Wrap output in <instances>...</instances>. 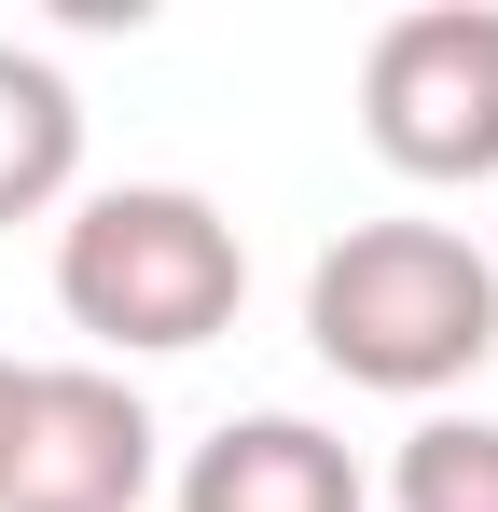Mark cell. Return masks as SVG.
Masks as SVG:
<instances>
[{
	"label": "cell",
	"instance_id": "obj_1",
	"mask_svg": "<svg viewBox=\"0 0 498 512\" xmlns=\"http://www.w3.org/2000/svg\"><path fill=\"white\" fill-rule=\"evenodd\" d=\"M305 346L374 402H443L498 360V263L457 222H346L305 263Z\"/></svg>",
	"mask_w": 498,
	"mask_h": 512
},
{
	"label": "cell",
	"instance_id": "obj_2",
	"mask_svg": "<svg viewBox=\"0 0 498 512\" xmlns=\"http://www.w3.org/2000/svg\"><path fill=\"white\" fill-rule=\"evenodd\" d=\"M56 305H70V333H97L111 360H180V346L236 333L249 236L194 194V180L70 194V222H56Z\"/></svg>",
	"mask_w": 498,
	"mask_h": 512
},
{
	"label": "cell",
	"instance_id": "obj_3",
	"mask_svg": "<svg viewBox=\"0 0 498 512\" xmlns=\"http://www.w3.org/2000/svg\"><path fill=\"white\" fill-rule=\"evenodd\" d=\"M360 139L402 180H498V0H415L360 42Z\"/></svg>",
	"mask_w": 498,
	"mask_h": 512
},
{
	"label": "cell",
	"instance_id": "obj_4",
	"mask_svg": "<svg viewBox=\"0 0 498 512\" xmlns=\"http://www.w3.org/2000/svg\"><path fill=\"white\" fill-rule=\"evenodd\" d=\"M153 402L111 360H14L0 416V512H139L153 499Z\"/></svg>",
	"mask_w": 498,
	"mask_h": 512
},
{
	"label": "cell",
	"instance_id": "obj_5",
	"mask_svg": "<svg viewBox=\"0 0 498 512\" xmlns=\"http://www.w3.org/2000/svg\"><path fill=\"white\" fill-rule=\"evenodd\" d=\"M180 512H374V485L319 416H222L180 457Z\"/></svg>",
	"mask_w": 498,
	"mask_h": 512
},
{
	"label": "cell",
	"instance_id": "obj_6",
	"mask_svg": "<svg viewBox=\"0 0 498 512\" xmlns=\"http://www.w3.org/2000/svg\"><path fill=\"white\" fill-rule=\"evenodd\" d=\"M83 180V97L56 56H28V42H0V222H42V208H70Z\"/></svg>",
	"mask_w": 498,
	"mask_h": 512
},
{
	"label": "cell",
	"instance_id": "obj_7",
	"mask_svg": "<svg viewBox=\"0 0 498 512\" xmlns=\"http://www.w3.org/2000/svg\"><path fill=\"white\" fill-rule=\"evenodd\" d=\"M388 512H498V416H415L388 457Z\"/></svg>",
	"mask_w": 498,
	"mask_h": 512
},
{
	"label": "cell",
	"instance_id": "obj_8",
	"mask_svg": "<svg viewBox=\"0 0 498 512\" xmlns=\"http://www.w3.org/2000/svg\"><path fill=\"white\" fill-rule=\"evenodd\" d=\"M0 416H14V360H0Z\"/></svg>",
	"mask_w": 498,
	"mask_h": 512
}]
</instances>
